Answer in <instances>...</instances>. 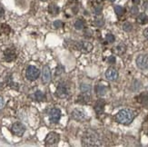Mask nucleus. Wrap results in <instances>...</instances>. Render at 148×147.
Here are the masks:
<instances>
[{
    "label": "nucleus",
    "instance_id": "obj_1",
    "mask_svg": "<svg viewBox=\"0 0 148 147\" xmlns=\"http://www.w3.org/2000/svg\"><path fill=\"white\" fill-rule=\"evenodd\" d=\"M134 116H136V113L130 109H123L119 111L116 116H115V120L116 122L122 124H129L132 123Z\"/></svg>",
    "mask_w": 148,
    "mask_h": 147
},
{
    "label": "nucleus",
    "instance_id": "obj_29",
    "mask_svg": "<svg viewBox=\"0 0 148 147\" xmlns=\"http://www.w3.org/2000/svg\"><path fill=\"white\" fill-rule=\"evenodd\" d=\"M54 27H56V28H60V27H63V23H62V21H60V20H56V21H55L54 22Z\"/></svg>",
    "mask_w": 148,
    "mask_h": 147
},
{
    "label": "nucleus",
    "instance_id": "obj_12",
    "mask_svg": "<svg viewBox=\"0 0 148 147\" xmlns=\"http://www.w3.org/2000/svg\"><path fill=\"white\" fill-rule=\"evenodd\" d=\"M106 77L109 81H115L118 77V72L114 68H109L106 72Z\"/></svg>",
    "mask_w": 148,
    "mask_h": 147
},
{
    "label": "nucleus",
    "instance_id": "obj_24",
    "mask_svg": "<svg viewBox=\"0 0 148 147\" xmlns=\"http://www.w3.org/2000/svg\"><path fill=\"white\" fill-rule=\"evenodd\" d=\"M115 52H116L118 55H122L125 52V44H119V46L115 49Z\"/></svg>",
    "mask_w": 148,
    "mask_h": 147
},
{
    "label": "nucleus",
    "instance_id": "obj_27",
    "mask_svg": "<svg viewBox=\"0 0 148 147\" xmlns=\"http://www.w3.org/2000/svg\"><path fill=\"white\" fill-rule=\"evenodd\" d=\"M63 72H64V67H63L61 65H59L58 66L56 67V69L55 75H61Z\"/></svg>",
    "mask_w": 148,
    "mask_h": 147
},
{
    "label": "nucleus",
    "instance_id": "obj_17",
    "mask_svg": "<svg viewBox=\"0 0 148 147\" xmlns=\"http://www.w3.org/2000/svg\"><path fill=\"white\" fill-rule=\"evenodd\" d=\"M138 101L145 106L148 107V94H143L138 97Z\"/></svg>",
    "mask_w": 148,
    "mask_h": 147
},
{
    "label": "nucleus",
    "instance_id": "obj_9",
    "mask_svg": "<svg viewBox=\"0 0 148 147\" xmlns=\"http://www.w3.org/2000/svg\"><path fill=\"white\" fill-rule=\"evenodd\" d=\"M61 118V111L57 108H53L52 110L49 113V119L51 121V123L56 124Z\"/></svg>",
    "mask_w": 148,
    "mask_h": 147
},
{
    "label": "nucleus",
    "instance_id": "obj_21",
    "mask_svg": "<svg viewBox=\"0 0 148 147\" xmlns=\"http://www.w3.org/2000/svg\"><path fill=\"white\" fill-rule=\"evenodd\" d=\"M75 28L77 30H82L84 28V21L82 19H78L75 23Z\"/></svg>",
    "mask_w": 148,
    "mask_h": 147
},
{
    "label": "nucleus",
    "instance_id": "obj_18",
    "mask_svg": "<svg viewBox=\"0 0 148 147\" xmlns=\"http://www.w3.org/2000/svg\"><path fill=\"white\" fill-rule=\"evenodd\" d=\"M90 99V95L89 94H82L81 95L78 96V99H77V102L78 103H82V104H85L87 103Z\"/></svg>",
    "mask_w": 148,
    "mask_h": 147
},
{
    "label": "nucleus",
    "instance_id": "obj_28",
    "mask_svg": "<svg viewBox=\"0 0 148 147\" xmlns=\"http://www.w3.org/2000/svg\"><path fill=\"white\" fill-rule=\"evenodd\" d=\"M106 39L109 43H113L114 41V36L112 34H107L106 36Z\"/></svg>",
    "mask_w": 148,
    "mask_h": 147
},
{
    "label": "nucleus",
    "instance_id": "obj_31",
    "mask_svg": "<svg viewBox=\"0 0 148 147\" xmlns=\"http://www.w3.org/2000/svg\"><path fill=\"white\" fill-rule=\"evenodd\" d=\"M101 12H102V8H101V6H96V8H95V13L96 15L101 14Z\"/></svg>",
    "mask_w": 148,
    "mask_h": 147
},
{
    "label": "nucleus",
    "instance_id": "obj_7",
    "mask_svg": "<svg viewBox=\"0 0 148 147\" xmlns=\"http://www.w3.org/2000/svg\"><path fill=\"white\" fill-rule=\"evenodd\" d=\"M11 132L16 136H22L25 132V127L21 123H15L11 127Z\"/></svg>",
    "mask_w": 148,
    "mask_h": 147
},
{
    "label": "nucleus",
    "instance_id": "obj_33",
    "mask_svg": "<svg viewBox=\"0 0 148 147\" xmlns=\"http://www.w3.org/2000/svg\"><path fill=\"white\" fill-rule=\"evenodd\" d=\"M131 12H132V14L133 15H136L138 13V8H137V6H133L132 9H131Z\"/></svg>",
    "mask_w": 148,
    "mask_h": 147
},
{
    "label": "nucleus",
    "instance_id": "obj_32",
    "mask_svg": "<svg viewBox=\"0 0 148 147\" xmlns=\"http://www.w3.org/2000/svg\"><path fill=\"white\" fill-rule=\"evenodd\" d=\"M4 106H5V100L1 95H0V109H2Z\"/></svg>",
    "mask_w": 148,
    "mask_h": 147
},
{
    "label": "nucleus",
    "instance_id": "obj_26",
    "mask_svg": "<svg viewBox=\"0 0 148 147\" xmlns=\"http://www.w3.org/2000/svg\"><path fill=\"white\" fill-rule=\"evenodd\" d=\"M132 28H133V27L130 23H125L123 25V29L126 32H130L132 30Z\"/></svg>",
    "mask_w": 148,
    "mask_h": 147
},
{
    "label": "nucleus",
    "instance_id": "obj_34",
    "mask_svg": "<svg viewBox=\"0 0 148 147\" xmlns=\"http://www.w3.org/2000/svg\"><path fill=\"white\" fill-rule=\"evenodd\" d=\"M4 15H5V10H4V8H2V5H0V17H2Z\"/></svg>",
    "mask_w": 148,
    "mask_h": 147
},
{
    "label": "nucleus",
    "instance_id": "obj_5",
    "mask_svg": "<svg viewBox=\"0 0 148 147\" xmlns=\"http://www.w3.org/2000/svg\"><path fill=\"white\" fill-rule=\"evenodd\" d=\"M59 135L55 132H51L47 135L46 139H45V143L47 145H56L59 142Z\"/></svg>",
    "mask_w": 148,
    "mask_h": 147
},
{
    "label": "nucleus",
    "instance_id": "obj_11",
    "mask_svg": "<svg viewBox=\"0 0 148 147\" xmlns=\"http://www.w3.org/2000/svg\"><path fill=\"white\" fill-rule=\"evenodd\" d=\"M72 117L75 120H77V121H80V122H82V121H84L86 118V113L84 112L83 110L75 109L72 112Z\"/></svg>",
    "mask_w": 148,
    "mask_h": 147
},
{
    "label": "nucleus",
    "instance_id": "obj_22",
    "mask_svg": "<svg viewBox=\"0 0 148 147\" xmlns=\"http://www.w3.org/2000/svg\"><path fill=\"white\" fill-rule=\"evenodd\" d=\"M114 11L115 13H116V15L117 16H122V15H124V13H125V9L124 8H122V6L120 5H115L114 6Z\"/></svg>",
    "mask_w": 148,
    "mask_h": 147
},
{
    "label": "nucleus",
    "instance_id": "obj_25",
    "mask_svg": "<svg viewBox=\"0 0 148 147\" xmlns=\"http://www.w3.org/2000/svg\"><path fill=\"white\" fill-rule=\"evenodd\" d=\"M105 24V21H104V19L103 18H97V19H95V25H96V27H102V25H104Z\"/></svg>",
    "mask_w": 148,
    "mask_h": 147
},
{
    "label": "nucleus",
    "instance_id": "obj_23",
    "mask_svg": "<svg viewBox=\"0 0 148 147\" xmlns=\"http://www.w3.org/2000/svg\"><path fill=\"white\" fill-rule=\"evenodd\" d=\"M35 97L37 101H43L45 99V94L41 91H36L35 94Z\"/></svg>",
    "mask_w": 148,
    "mask_h": 147
},
{
    "label": "nucleus",
    "instance_id": "obj_35",
    "mask_svg": "<svg viewBox=\"0 0 148 147\" xmlns=\"http://www.w3.org/2000/svg\"><path fill=\"white\" fill-rule=\"evenodd\" d=\"M144 36L148 39V28H146V29L144 31Z\"/></svg>",
    "mask_w": 148,
    "mask_h": 147
},
{
    "label": "nucleus",
    "instance_id": "obj_37",
    "mask_svg": "<svg viewBox=\"0 0 148 147\" xmlns=\"http://www.w3.org/2000/svg\"><path fill=\"white\" fill-rule=\"evenodd\" d=\"M110 1H112V2H113V1H114V0H110Z\"/></svg>",
    "mask_w": 148,
    "mask_h": 147
},
{
    "label": "nucleus",
    "instance_id": "obj_2",
    "mask_svg": "<svg viewBox=\"0 0 148 147\" xmlns=\"http://www.w3.org/2000/svg\"><path fill=\"white\" fill-rule=\"evenodd\" d=\"M83 145L85 146H97L100 144L99 136L95 132L88 131L84 135L82 138Z\"/></svg>",
    "mask_w": 148,
    "mask_h": 147
},
{
    "label": "nucleus",
    "instance_id": "obj_16",
    "mask_svg": "<svg viewBox=\"0 0 148 147\" xmlns=\"http://www.w3.org/2000/svg\"><path fill=\"white\" fill-rule=\"evenodd\" d=\"M80 90H81L82 94H86L90 95L91 91H92V87H91V85H89L87 84H82L80 85Z\"/></svg>",
    "mask_w": 148,
    "mask_h": 147
},
{
    "label": "nucleus",
    "instance_id": "obj_10",
    "mask_svg": "<svg viewBox=\"0 0 148 147\" xmlns=\"http://www.w3.org/2000/svg\"><path fill=\"white\" fill-rule=\"evenodd\" d=\"M42 81L45 85L49 84L51 81V72L48 66H45L42 70Z\"/></svg>",
    "mask_w": 148,
    "mask_h": 147
},
{
    "label": "nucleus",
    "instance_id": "obj_20",
    "mask_svg": "<svg viewBox=\"0 0 148 147\" xmlns=\"http://www.w3.org/2000/svg\"><path fill=\"white\" fill-rule=\"evenodd\" d=\"M137 22L140 23V24H142V25L145 24L147 22V16H146V15L145 14H140L138 16V17H137Z\"/></svg>",
    "mask_w": 148,
    "mask_h": 147
},
{
    "label": "nucleus",
    "instance_id": "obj_8",
    "mask_svg": "<svg viewBox=\"0 0 148 147\" xmlns=\"http://www.w3.org/2000/svg\"><path fill=\"white\" fill-rule=\"evenodd\" d=\"M56 95L58 96L59 98H66L68 95H69V92H68V89L66 87V85L63 83H60L56 88Z\"/></svg>",
    "mask_w": 148,
    "mask_h": 147
},
{
    "label": "nucleus",
    "instance_id": "obj_4",
    "mask_svg": "<svg viewBox=\"0 0 148 147\" xmlns=\"http://www.w3.org/2000/svg\"><path fill=\"white\" fill-rule=\"evenodd\" d=\"M75 48L77 50H80L83 53H89L93 50V44L90 42L79 41L75 44Z\"/></svg>",
    "mask_w": 148,
    "mask_h": 147
},
{
    "label": "nucleus",
    "instance_id": "obj_14",
    "mask_svg": "<svg viewBox=\"0 0 148 147\" xmlns=\"http://www.w3.org/2000/svg\"><path fill=\"white\" fill-rule=\"evenodd\" d=\"M95 92H96V94H97V95H99V96H104L107 92V88L104 85H98L95 86Z\"/></svg>",
    "mask_w": 148,
    "mask_h": 147
},
{
    "label": "nucleus",
    "instance_id": "obj_13",
    "mask_svg": "<svg viewBox=\"0 0 148 147\" xmlns=\"http://www.w3.org/2000/svg\"><path fill=\"white\" fill-rule=\"evenodd\" d=\"M4 56H5V60L10 62L13 61L16 58V51L13 48H8L4 53Z\"/></svg>",
    "mask_w": 148,
    "mask_h": 147
},
{
    "label": "nucleus",
    "instance_id": "obj_36",
    "mask_svg": "<svg viewBox=\"0 0 148 147\" xmlns=\"http://www.w3.org/2000/svg\"><path fill=\"white\" fill-rule=\"evenodd\" d=\"M41 1H47V0H41Z\"/></svg>",
    "mask_w": 148,
    "mask_h": 147
},
{
    "label": "nucleus",
    "instance_id": "obj_6",
    "mask_svg": "<svg viewBox=\"0 0 148 147\" xmlns=\"http://www.w3.org/2000/svg\"><path fill=\"white\" fill-rule=\"evenodd\" d=\"M136 66L142 70H148V55H140L136 58Z\"/></svg>",
    "mask_w": 148,
    "mask_h": 147
},
{
    "label": "nucleus",
    "instance_id": "obj_15",
    "mask_svg": "<svg viewBox=\"0 0 148 147\" xmlns=\"http://www.w3.org/2000/svg\"><path fill=\"white\" fill-rule=\"evenodd\" d=\"M104 106H105V102L104 101H98L97 103H96L95 106V110L96 112V113L97 114H100L102 113L103 112H104Z\"/></svg>",
    "mask_w": 148,
    "mask_h": 147
},
{
    "label": "nucleus",
    "instance_id": "obj_3",
    "mask_svg": "<svg viewBox=\"0 0 148 147\" xmlns=\"http://www.w3.org/2000/svg\"><path fill=\"white\" fill-rule=\"evenodd\" d=\"M39 75H40L39 69L36 68L34 66H29L27 68V71H25V76H27V78L30 81L36 80L39 77Z\"/></svg>",
    "mask_w": 148,
    "mask_h": 147
},
{
    "label": "nucleus",
    "instance_id": "obj_30",
    "mask_svg": "<svg viewBox=\"0 0 148 147\" xmlns=\"http://www.w3.org/2000/svg\"><path fill=\"white\" fill-rule=\"evenodd\" d=\"M108 63L109 64H114L115 63V57L114 55H111V56H109L108 57V59H107Z\"/></svg>",
    "mask_w": 148,
    "mask_h": 147
},
{
    "label": "nucleus",
    "instance_id": "obj_19",
    "mask_svg": "<svg viewBox=\"0 0 148 147\" xmlns=\"http://www.w3.org/2000/svg\"><path fill=\"white\" fill-rule=\"evenodd\" d=\"M48 11L53 15H57L59 12V8H58V6H56V5H50L48 8Z\"/></svg>",
    "mask_w": 148,
    "mask_h": 147
}]
</instances>
